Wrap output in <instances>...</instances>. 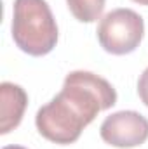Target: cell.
Wrapping results in <instances>:
<instances>
[{
	"instance_id": "3957f363",
	"label": "cell",
	"mask_w": 148,
	"mask_h": 149,
	"mask_svg": "<svg viewBox=\"0 0 148 149\" xmlns=\"http://www.w3.org/2000/svg\"><path fill=\"white\" fill-rule=\"evenodd\" d=\"M98 40L113 56H124L138 49L143 33V17L132 9H113L98 24Z\"/></svg>"
},
{
	"instance_id": "9c48e42d",
	"label": "cell",
	"mask_w": 148,
	"mask_h": 149,
	"mask_svg": "<svg viewBox=\"0 0 148 149\" xmlns=\"http://www.w3.org/2000/svg\"><path fill=\"white\" fill-rule=\"evenodd\" d=\"M132 2H136L140 5H148V0H132Z\"/></svg>"
},
{
	"instance_id": "277c9868",
	"label": "cell",
	"mask_w": 148,
	"mask_h": 149,
	"mask_svg": "<svg viewBox=\"0 0 148 149\" xmlns=\"http://www.w3.org/2000/svg\"><path fill=\"white\" fill-rule=\"evenodd\" d=\"M99 135L113 148H138L148 139V120L136 111L113 113L101 123Z\"/></svg>"
},
{
	"instance_id": "5b68a950",
	"label": "cell",
	"mask_w": 148,
	"mask_h": 149,
	"mask_svg": "<svg viewBox=\"0 0 148 149\" xmlns=\"http://www.w3.org/2000/svg\"><path fill=\"white\" fill-rule=\"evenodd\" d=\"M0 134L5 135L21 123L28 106V95L19 85L4 81L0 85Z\"/></svg>"
},
{
	"instance_id": "ba28073f",
	"label": "cell",
	"mask_w": 148,
	"mask_h": 149,
	"mask_svg": "<svg viewBox=\"0 0 148 149\" xmlns=\"http://www.w3.org/2000/svg\"><path fill=\"white\" fill-rule=\"evenodd\" d=\"M2 149H26V148H23V146H4Z\"/></svg>"
},
{
	"instance_id": "8992f818",
	"label": "cell",
	"mask_w": 148,
	"mask_h": 149,
	"mask_svg": "<svg viewBox=\"0 0 148 149\" xmlns=\"http://www.w3.org/2000/svg\"><path fill=\"white\" fill-rule=\"evenodd\" d=\"M66 5L80 23H94L103 14L105 0H66Z\"/></svg>"
},
{
	"instance_id": "6da1fadb",
	"label": "cell",
	"mask_w": 148,
	"mask_h": 149,
	"mask_svg": "<svg viewBox=\"0 0 148 149\" xmlns=\"http://www.w3.org/2000/svg\"><path fill=\"white\" fill-rule=\"evenodd\" d=\"M115 102L117 92L105 78L91 71H72L61 92L37 111V130L54 144H73L98 113Z\"/></svg>"
},
{
	"instance_id": "7a4b0ae2",
	"label": "cell",
	"mask_w": 148,
	"mask_h": 149,
	"mask_svg": "<svg viewBox=\"0 0 148 149\" xmlns=\"http://www.w3.org/2000/svg\"><path fill=\"white\" fill-rule=\"evenodd\" d=\"M12 38L30 56L49 54L58 42V24L45 0H14Z\"/></svg>"
},
{
	"instance_id": "52a82bcc",
	"label": "cell",
	"mask_w": 148,
	"mask_h": 149,
	"mask_svg": "<svg viewBox=\"0 0 148 149\" xmlns=\"http://www.w3.org/2000/svg\"><path fill=\"white\" fill-rule=\"evenodd\" d=\"M138 95L141 99V102L148 108V68L141 73L138 80Z\"/></svg>"
}]
</instances>
